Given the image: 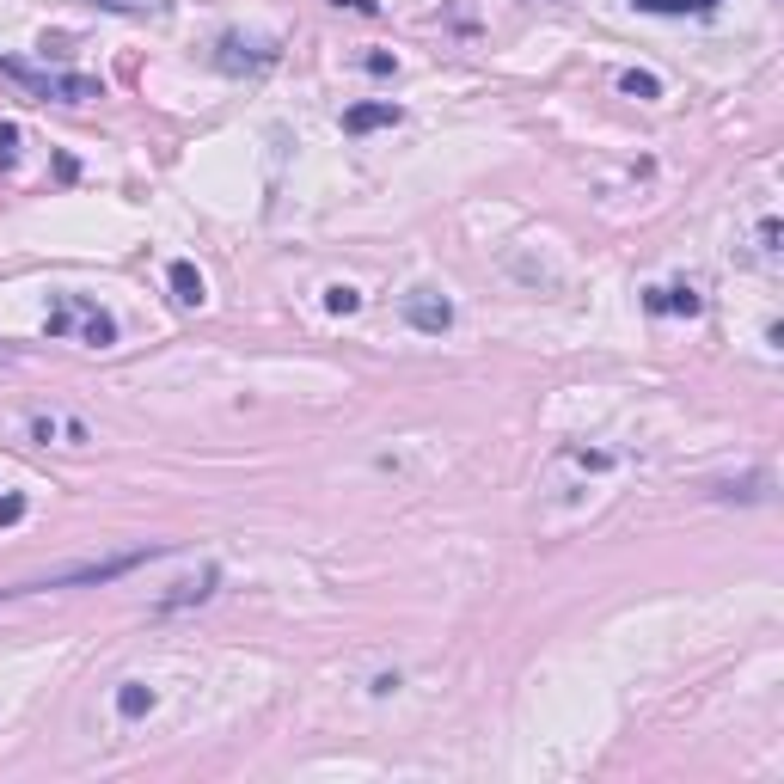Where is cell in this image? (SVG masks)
<instances>
[{"label":"cell","instance_id":"20","mask_svg":"<svg viewBox=\"0 0 784 784\" xmlns=\"http://www.w3.org/2000/svg\"><path fill=\"white\" fill-rule=\"evenodd\" d=\"M0 362H7V350H0Z\"/></svg>","mask_w":784,"mask_h":784},{"label":"cell","instance_id":"2","mask_svg":"<svg viewBox=\"0 0 784 784\" xmlns=\"http://www.w3.org/2000/svg\"><path fill=\"white\" fill-rule=\"evenodd\" d=\"M166 546H135V552H117V558H105V564H68V570H49V576H31V582H19V588H0V595H43V588H86V582H117V576H129V570H141V564H154Z\"/></svg>","mask_w":784,"mask_h":784},{"label":"cell","instance_id":"16","mask_svg":"<svg viewBox=\"0 0 784 784\" xmlns=\"http://www.w3.org/2000/svg\"><path fill=\"white\" fill-rule=\"evenodd\" d=\"M760 258H766V264L778 258V221H772V215L760 221Z\"/></svg>","mask_w":784,"mask_h":784},{"label":"cell","instance_id":"11","mask_svg":"<svg viewBox=\"0 0 784 784\" xmlns=\"http://www.w3.org/2000/svg\"><path fill=\"white\" fill-rule=\"evenodd\" d=\"M117 711L123 717H147V711H154V686H147V680H123L117 686Z\"/></svg>","mask_w":784,"mask_h":784},{"label":"cell","instance_id":"19","mask_svg":"<svg viewBox=\"0 0 784 784\" xmlns=\"http://www.w3.org/2000/svg\"><path fill=\"white\" fill-rule=\"evenodd\" d=\"M362 68H368V74H392V68H399V62H392V56H386V49H374V56H368Z\"/></svg>","mask_w":784,"mask_h":784},{"label":"cell","instance_id":"5","mask_svg":"<svg viewBox=\"0 0 784 784\" xmlns=\"http://www.w3.org/2000/svg\"><path fill=\"white\" fill-rule=\"evenodd\" d=\"M644 313H656V319H699L705 313V288L699 282H656V288H644Z\"/></svg>","mask_w":784,"mask_h":784},{"label":"cell","instance_id":"15","mask_svg":"<svg viewBox=\"0 0 784 784\" xmlns=\"http://www.w3.org/2000/svg\"><path fill=\"white\" fill-rule=\"evenodd\" d=\"M19 160V123H0V172Z\"/></svg>","mask_w":784,"mask_h":784},{"label":"cell","instance_id":"9","mask_svg":"<svg viewBox=\"0 0 784 784\" xmlns=\"http://www.w3.org/2000/svg\"><path fill=\"white\" fill-rule=\"evenodd\" d=\"M644 13H662V19H705L717 13V0H637Z\"/></svg>","mask_w":784,"mask_h":784},{"label":"cell","instance_id":"17","mask_svg":"<svg viewBox=\"0 0 784 784\" xmlns=\"http://www.w3.org/2000/svg\"><path fill=\"white\" fill-rule=\"evenodd\" d=\"M331 7H337V13H362V19H374V13H380V0H331Z\"/></svg>","mask_w":784,"mask_h":784},{"label":"cell","instance_id":"4","mask_svg":"<svg viewBox=\"0 0 784 784\" xmlns=\"http://www.w3.org/2000/svg\"><path fill=\"white\" fill-rule=\"evenodd\" d=\"M282 62V43L276 37H252V31H221L215 37V68L245 80V74H270Z\"/></svg>","mask_w":784,"mask_h":784},{"label":"cell","instance_id":"1","mask_svg":"<svg viewBox=\"0 0 784 784\" xmlns=\"http://www.w3.org/2000/svg\"><path fill=\"white\" fill-rule=\"evenodd\" d=\"M43 331L49 337H74V343H86V350H111V343H117V319L98 307L92 294H56Z\"/></svg>","mask_w":784,"mask_h":784},{"label":"cell","instance_id":"6","mask_svg":"<svg viewBox=\"0 0 784 784\" xmlns=\"http://www.w3.org/2000/svg\"><path fill=\"white\" fill-rule=\"evenodd\" d=\"M405 325L423 331V337H441V331L454 325V301H448V294H435V288H417V294H405Z\"/></svg>","mask_w":784,"mask_h":784},{"label":"cell","instance_id":"7","mask_svg":"<svg viewBox=\"0 0 784 784\" xmlns=\"http://www.w3.org/2000/svg\"><path fill=\"white\" fill-rule=\"evenodd\" d=\"M215 582H221V570L215 564H203V570H196V576H184L178 588H172V595L154 607V613H178V607H196V601H209L215 595Z\"/></svg>","mask_w":784,"mask_h":784},{"label":"cell","instance_id":"10","mask_svg":"<svg viewBox=\"0 0 784 784\" xmlns=\"http://www.w3.org/2000/svg\"><path fill=\"white\" fill-rule=\"evenodd\" d=\"M172 301L178 307H203V276H196V264H172Z\"/></svg>","mask_w":784,"mask_h":784},{"label":"cell","instance_id":"18","mask_svg":"<svg viewBox=\"0 0 784 784\" xmlns=\"http://www.w3.org/2000/svg\"><path fill=\"white\" fill-rule=\"evenodd\" d=\"M25 515V497H0V527H13Z\"/></svg>","mask_w":784,"mask_h":784},{"label":"cell","instance_id":"14","mask_svg":"<svg viewBox=\"0 0 784 784\" xmlns=\"http://www.w3.org/2000/svg\"><path fill=\"white\" fill-rule=\"evenodd\" d=\"M105 13H166V0H92Z\"/></svg>","mask_w":784,"mask_h":784},{"label":"cell","instance_id":"13","mask_svg":"<svg viewBox=\"0 0 784 784\" xmlns=\"http://www.w3.org/2000/svg\"><path fill=\"white\" fill-rule=\"evenodd\" d=\"M325 307H331V313H356V307H362V294H356L350 282H331V288H325Z\"/></svg>","mask_w":784,"mask_h":784},{"label":"cell","instance_id":"3","mask_svg":"<svg viewBox=\"0 0 784 784\" xmlns=\"http://www.w3.org/2000/svg\"><path fill=\"white\" fill-rule=\"evenodd\" d=\"M0 74L31 86L37 98H56V105H92V98H105L92 74H68V68H37V62H19V56H0Z\"/></svg>","mask_w":784,"mask_h":784},{"label":"cell","instance_id":"12","mask_svg":"<svg viewBox=\"0 0 784 784\" xmlns=\"http://www.w3.org/2000/svg\"><path fill=\"white\" fill-rule=\"evenodd\" d=\"M619 92H625V98H662V80L631 68V74H619Z\"/></svg>","mask_w":784,"mask_h":784},{"label":"cell","instance_id":"8","mask_svg":"<svg viewBox=\"0 0 784 784\" xmlns=\"http://www.w3.org/2000/svg\"><path fill=\"white\" fill-rule=\"evenodd\" d=\"M399 117H405V111L392 105V98H374V105H350V111H343V129L368 135V129H386V123H399Z\"/></svg>","mask_w":784,"mask_h":784}]
</instances>
